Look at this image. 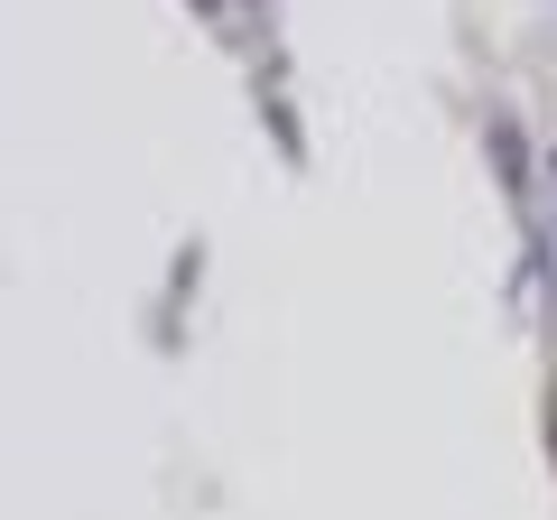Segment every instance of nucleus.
<instances>
[{
	"instance_id": "f257e3e1",
	"label": "nucleus",
	"mask_w": 557,
	"mask_h": 520,
	"mask_svg": "<svg viewBox=\"0 0 557 520\" xmlns=\"http://www.w3.org/2000/svg\"><path fill=\"white\" fill-rule=\"evenodd\" d=\"M530 251H539V270L557 280V223H539V242H530Z\"/></svg>"
},
{
	"instance_id": "f03ea898",
	"label": "nucleus",
	"mask_w": 557,
	"mask_h": 520,
	"mask_svg": "<svg viewBox=\"0 0 557 520\" xmlns=\"http://www.w3.org/2000/svg\"><path fill=\"white\" fill-rule=\"evenodd\" d=\"M548 177H557V149H548Z\"/></svg>"
}]
</instances>
